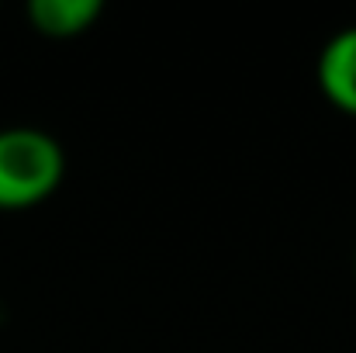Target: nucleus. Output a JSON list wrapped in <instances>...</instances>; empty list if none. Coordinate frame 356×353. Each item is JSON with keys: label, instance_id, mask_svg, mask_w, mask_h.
Instances as JSON below:
<instances>
[{"label": "nucleus", "instance_id": "nucleus-1", "mask_svg": "<svg viewBox=\"0 0 356 353\" xmlns=\"http://www.w3.org/2000/svg\"><path fill=\"white\" fill-rule=\"evenodd\" d=\"M66 173L63 146L28 125L0 128V212H24L56 194Z\"/></svg>", "mask_w": 356, "mask_h": 353}, {"label": "nucleus", "instance_id": "nucleus-2", "mask_svg": "<svg viewBox=\"0 0 356 353\" xmlns=\"http://www.w3.org/2000/svg\"><path fill=\"white\" fill-rule=\"evenodd\" d=\"M315 77L329 104H336L343 115L356 118V24L336 31L322 45Z\"/></svg>", "mask_w": 356, "mask_h": 353}, {"label": "nucleus", "instance_id": "nucleus-3", "mask_svg": "<svg viewBox=\"0 0 356 353\" xmlns=\"http://www.w3.org/2000/svg\"><path fill=\"white\" fill-rule=\"evenodd\" d=\"M101 14H104L101 0H31L28 3V17H31L35 31H42L49 38L83 35Z\"/></svg>", "mask_w": 356, "mask_h": 353}]
</instances>
